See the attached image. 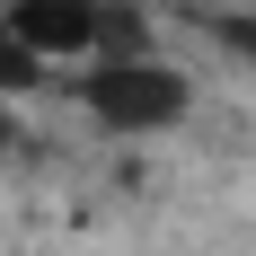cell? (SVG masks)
I'll use <instances>...</instances> for the list:
<instances>
[{
  "instance_id": "obj_1",
  "label": "cell",
  "mask_w": 256,
  "mask_h": 256,
  "mask_svg": "<svg viewBox=\"0 0 256 256\" xmlns=\"http://www.w3.org/2000/svg\"><path fill=\"white\" fill-rule=\"evenodd\" d=\"M80 106H88L106 132H159V124L186 115V80L132 53V62H98V71L80 80Z\"/></svg>"
},
{
  "instance_id": "obj_8",
  "label": "cell",
  "mask_w": 256,
  "mask_h": 256,
  "mask_svg": "<svg viewBox=\"0 0 256 256\" xmlns=\"http://www.w3.org/2000/svg\"><path fill=\"white\" fill-rule=\"evenodd\" d=\"M0 9H9V0H0Z\"/></svg>"
},
{
  "instance_id": "obj_3",
  "label": "cell",
  "mask_w": 256,
  "mask_h": 256,
  "mask_svg": "<svg viewBox=\"0 0 256 256\" xmlns=\"http://www.w3.org/2000/svg\"><path fill=\"white\" fill-rule=\"evenodd\" d=\"M36 80H44V53H36L18 26L0 18V88H36Z\"/></svg>"
},
{
  "instance_id": "obj_6",
  "label": "cell",
  "mask_w": 256,
  "mask_h": 256,
  "mask_svg": "<svg viewBox=\"0 0 256 256\" xmlns=\"http://www.w3.org/2000/svg\"><path fill=\"white\" fill-rule=\"evenodd\" d=\"M9 142H18V124H9V106H0V150H9Z\"/></svg>"
},
{
  "instance_id": "obj_5",
  "label": "cell",
  "mask_w": 256,
  "mask_h": 256,
  "mask_svg": "<svg viewBox=\"0 0 256 256\" xmlns=\"http://www.w3.org/2000/svg\"><path fill=\"white\" fill-rule=\"evenodd\" d=\"M212 36H221V44H230V53H248V62H256V18H221V26H212Z\"/></svg>"
},
{
  "instance_id": "obj_4",
  "label": "cell",
  "mask_w": 256,
  "mask_h": 256,
  "mask_svg": "<svg viewBox=\"0 0 256 256\" xmlns=\"http://www.w3.org/2000/svg\"><path fill=\"white\" fill-rule=\"evenodd\" d=\"M98 44H106V62H132V53H142V18H132L124 0L98 9Z\"/></svg>"
},
{
  "instance_id": "obj_2",
  "label": "cell",
  "mask_w": 256,
  "mask_h": 256,
  "mask_svg": "<svg viewBox=\"0 0 256 256\" xmlns=\"http://www.w3.org/2000/svg\"><path fill=\"white\" fill-rule=\"evenodd\" d=\"M0 18L18 26L44 62H53V53H88V44H98V9H88V0H9Z\"/></svg>"
},
{
  "instance_id": "obj_7",
  "label": "cell",
  "mask_w": 256,
  "mask_h": 256,
  "mask_svg": "<svg viewBox=\"0 0 256 256\" xmlns=\"http://www.w3.org/2000/svg\"><path fill=\"white\" fill-rule=\"evenodd\" d=\"M88 9H106V0H88Z\"/></svg>"
}]
</instances>
